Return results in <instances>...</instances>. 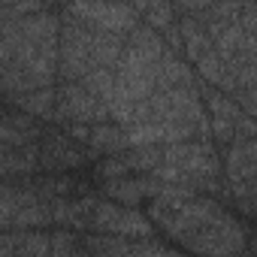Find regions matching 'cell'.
I'll return each instance as SVG.
<instances>
[{"mask_svg":"<svg viewBox=\"0 0 257 257\" xmlns=\"http://www.w3.org/2000/svg\"><path fill=\"white\" fill-rule=\"evenodd\" d=\"M52 257H91L85 242H79L70 230H58L52 236Z\"/></svg>","mask_w":257,"mask_h":257,"instance_id":"cell-17","label":"cell"},{"mask_svg":"<svg viewBox=\"0 0 257 257\" xmlns=\"http://www.w3.org/2000/svg\"><path fill=\"white\" fill-rule=\"evenodd\" d=\"M233 100L245 109V115H251V118L257 121V88H251V91H239Z\"/></svg>","mask_w":257,"mask_h":257,"instance_id":"cell-19","label":"cell"},{"mask_svg":"<svg viewBox=\"0 0 257 257\" xmlns=\"http://www.w3.org/2000/svg\"><path fill=\"white\" fill-rule=\"evenodd\" d=\"M82 85H85V91L91 94V97H97L100 103H112L115 100V94H118V76H115V70H106V67H94L85 79H82Z\"/></svg>","mask_w":257,"mask_h":257,"instance_id":"cell-15","label":"cell"},{"mask_svg":"<svg viewBox=\"0 0 257 257\" xmlns=\"http://www.w3.org/2000/svg\"><path fill=\"white\" fill-rule=\"evenodd\" d=\"M197 79L191 73V67L176 58V52H167L161 67H158V91H176V88H194Z\"/></svg>","mask_w":257,"mask_h":257,"instance_id":"cell-12","label":"cell"},{"mask_svg":"<svg viewBox=\"0 0 257 257\" xmlns=\"http://www.w3.org/2000/svg\"><path fill=\"white\" fill-rule=\"evenodd\" d=\"M85 248L91 257H134L131 242H124L118 236H103V233H91L85 239Z\"/></svg>","mask_w":257,"mask_h":257,"instance_id":"cell-16","label":"cell"},{"mask_svg":"<svg viewBox=\"0 0 257 257\" xmlns=\"http://www.w3.org/2000/svg\"><path fill=\"white\" fill-rule=\"evenodd\" d=\"M85 158H88V152L76 140H70L64 131L61 134H43V140H40V167L49 176H64L67 170L82 167Z\"/></svg>","mask_w":257,"mask_h":257,"instance_id":"cell-7","label":"cell"},{"mask_svg":"<svg viewBox=\"0 0 257 257\" xmlns=\"http://www.w3.org/2000/svg\"><path fill=\"white\" fill-rule=\"evenodd\" d=\"M0 257H19L13 248H7V245H0Z\"/></svg>","mask_w":257,"mask_h":257,"instance_id":"cell-20","label":"cell"},{"mask_svg":"<svg viewBox=\"0 0 257 257\" xmlns=\"http://www.w3.org/2000/svg\"><path fill=\"white\" fill-rule=\"evenodd\" d=\"M179 34H182V49L188 55V61L200 64L209 52H215V40L206 34L203 22L194 16H179Z\"/></svg>","mask_w":257,"mask_h":257,"instance_id":"cell-10","label":"cell"},{"mask_svg":"<svg viewBox=\"0 0 257 257\" xmlns=\"http://www.w3.org/2000/svg\"><path fill=\"white\" fill-rule=\"evenodd\" d=\"M91 43H94V28L76 22L61 7V58H58V79H61V85L82 82L94 70Z\"/></svg>","mask_w":257,"mask_h":257,"instance_id":"cell-2","label":"cell"},{"mask_svg":"<svg viewBox=\"0 0 257 257\" xmlns=\"http://www.w3.org/2000/svg\"><path fill=\"white\" fill-rule=\"evenodd\" d=\"M13 248L19 257H52V236L43 233V230H13V233H4V242Z\"/></svg>","mask_w":257,"mask_h":257,"instance_id":"cell-11","label":"cell"},{"mask_svg":"<svg viewBox=\"0 0 257 257\" xmlns=\"http://www.w3.org/2000/svg\"><path fill=\"white\" fill-rule=\"evenodd\" d=\"M91 233H103V236H118V239H149L152 236V221L137 212L118 203H97L94 215H91Z\"/></svg>","mask_w":257,"mask_h":257,"instance_id":"cell-6","label":"cell"},{"mask_svg":"<svg viewBox=\"0 0 257 257\" xmlns=\"http://www.w3.org/2000/svg\"><path fill=\"white\" fill-rule=\"evenodd\" d=\"M131 254H134V257H182V254H176V251H170L167 245L152 242V239L131 242Z\"/></svg>","mask_w":257,"mask_h":257,"instance_id":"cell-18","label":"cell"},{"mask_svg":"<svg viewBox=\"0 0 257 257\" xmlns=\"http://www.w3.org/2000/svg\"><path fill=\"white\" fill-rule=\"evenodd\" d=\"M64 13L94 31H106L118 37H131L143 25L137 7H127V4H67Z\"/></svg>","mask_w":257,"mask_h":257,"instance_id":"cell-4","label":"cell"},{"mask_svg":"<svg viewBox=\"0 0 257 257\" xmlns=\"http://www.w3.org/2000/svg\"><path fill=\"white\" fill-rule=\"evenodd\" d=\"M85 152H88V158H100V161L131 152V143H127V127H121L115 121L94 124L91 127V137L85 143Z\"/></svg>","mask_w":257,"mask_h":257,"instance_id":"cell-9","label":"cell"},{"mask_svg":"<svg viewBox=\"0 0 257 257\" xmlns=\"http://www.w3.org/2000/svg\"><path fill=\"white\" fill-rule=\"evenodd\" d=\"M55 121H58L61 127H70V124L94 127V124H106V121H112V118H109L106 103H100L97 97H91L82 82H73V85H61V88H58Z\"/></svg>","mask_w":257,"mask_h":257,"instance_id":"cell-5","label":"cell"},{"mask_svg":"<svg viewBox=\"0 0 257 257\" xmlns=\"http://www.w3.org/2000/svg\"><path fill=\"white\" fill-rule=\"evenodd\" d=\"M167 191V182L155 179V176H131V179H118V182H103V194L127 209H137L143 200H155Z\"/></svg>","mask_w":257,"mask_h":257,"instance_id":"cell-8","label":"cell"},{"mask_svg":"<svg viewBox=\"0 0 257 257\" xmlns=\"http://www.w3.org/2000/svg\"><path fill=\"white\" fill-rule=\"evenodd\" d=\"M13 109L31 115V118H55V109H58V88H40V91H31L25 97H16V100H7Z\"/></svg>","mask_w":257,"mask_h":257,"instance_id":"cell-13","label":"cell"},{"mask_svg":"<svg viewBox=\"0 0 257 257\" xmlns=\"http://www.w3.org/2000/svg\"><path fill=\"white\" fill-rule=\"evenodd\" d=\"M149 218L200 257H242L248 245L245 227L218 200L188 188L167 185V191L149 203Z\"/></svg>","mask_w":257,"mask_h":257,"instance_id":"cell-1","label":"cell"},{"mask_svg":"<svg viewBox=\"0 0 257 257\" xmlns=\"http://www.w3.org/2000/svg\"><path fill=\"white\" fill-rule=\"evenodd\" d=\"M4 233L13 230H40L55 224L52 221V203H46L34 185H16L7 182L4 185Z\"/></svg>","mask_w":257,"mask_h":257,"instance_id":"cell-3","label":"cell"},{"mask_svg":"<svg viewBox=\"0 0 257 257\" xmlns=\"http://www.w3.org/2000/svg\"><path fill=\"white\" fill-rule=\"evenodd\" d=\"M242 257H248V254H242Z\"/></svg>","mask_w":257,"mask_h":257,"instance_id":"cell-21","label":"cell"},{"mask_svg":"<svg viewBox=\"0 0 257 257\" xmlns=\"http://www.w3.org/2000/svg\"><path fill=\"white\" fill-rule=\"evenodd\" d=\"M134 7H137L140 19H143L152 31H158L161 37H164L170 28H176V25H179L176 4H134Z\"/></svg>","mask_w":257,"mask_h":257,"instance_id":"cell-14","label":"cell"}]
</instances>
